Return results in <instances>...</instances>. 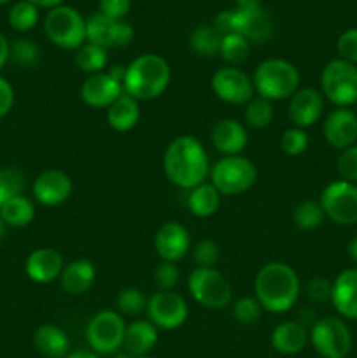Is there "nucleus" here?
<instances>
[{
    "label": "nucleus",
    "instance_id": "obj_46",
    "mask_svg": "<svg viewBox=\"0 0 357 358\" xmlns=\"http://www.w3.org/2000/svg\"><path fill=\"white\" fill-rule=\"evenodd\" d=\"M307 294L314 303H326L331 301L332 283L328 278H314L307 287Z\"/></svg>",
    "mask_w": 357,
    "mask_h": 358
},
{
    "label": "nucleus",
    "instance_id": "obj_10",
    "mask_svg": "<svg viewBox=\"0 0 357 358\" xmlns=\"http://www.w3.org/2000/svg\"><path fill=\"white\" fill-rule=\"evenodd\" d=\"M310 343L322 358H346L352 350V334L340 317H324L314 322Z\"/></svg>",
    "mask_w": 357,
    "mask_h": 358
},
{
    "label": "nucleus",
    "instance_id": "obj_24",
    "mask_svg": "<svg viewBox=\"0 0 357 358\" xmlns=\"http://www.w3.org/2000/svg\"><path fill=\"white\" fill-rule=\"evenodd\" d=\"M272 346L282 355H298L310 341V332L300 322H282L272 331Z\"/></svg>",
    "mask_w": 357,
    "mask_h": 358
},
{
    "label": "nucleus",
    "instance_id": "obj_28",
    "mask_svg": "<svg viewBox=\"0 0 357 358\" xmlns=\"http://www.w3.org/2000/svg\"><path fill=\"white\" fill-rule=\"evenodd\" d=\"M107 121L114 131L126 133L132 131L140 121V105L130 94L122 93L111 107L107 108Z\"/></svg>",
    "mask_w": 357,
    "mask_h": 358
},
{
    "label": "nucleus",
    "instance_id": "obj_3",
    "mask_svg": "<svg viewBox=\"0 0 357 358\" xmlns=\"http://www.w3.org/2000/svg\"><path fill=\"white\" fill-rule=\"evenodd\" d=\"M172 69L160 55H140L126 66L122 87L135 100H154L170 86Z\"/></svg>",
    "mask_w": 357,
    "mask_h": 358
},
{
    "label": "nucleus",
    "instance_id": "obj_34",
    "mask_svg": "<svg viewBox=\"0 0 357 358\" xmlns=\"http://www.w3.org/2000/svg\"><path fill=\"white\" fill-rule=\"evenodd\" d=\"M273 103L262 96H255L245 105V124L252 129H265L273 121Z\"/></svg>",
    "mask_w": 357,
    "mask_h": 358
},
{
    "label": "nucleus",
    "instance_id": "obj_36",
    "mask_svg": "<svg viewBox=\"0 0 357 358\" xmlns=\"http://www.w3.org/2000/svg\"><path fill=\"white\" fill-rule=\"evenodd\" d=\"M38 21V7L34 3L21 0L16 2L9 10V24L16 31H30Z\"/></svg>",
    "mask_w": 357,
    "mask_h": 358
},
{
    "label": "nucleus",
    "instance_id": "obj_48",
    "mask_svg": "<svg viewBox=\"0 0 357 358\" xmlns=\"http://www.w3.org/2000/svg\"><path fill=\"white\" fill-rule=\"evenodd\" d=\"M14 107V90L7 79L0 76V119L6 117Z\"/></svg>",
    "mask_w": 357,
    "mask_h": 358
},
{
    "label": "nucleus",
    "instance_id": "obj_6",
    "mask_svg": "<svg viewBox=\"0 0 357 358\" xmlns=\"http://www.w3.org/2000/svg\"><path fill=\"white\" fill-rule=\"evenodd\" d=\"M44 31L59 49L77 51L86 42V20L70 6L49 9L44 20Z\"/></svg>",
    "mask_w": 357,
    "mask_h": 358
},
{
    "label": "nucleus",
    "instance_id": "obj_56",
    "mask_svg": "<svg viewBox=\"0 0 357 358\" xmlns=\"http://www.w3.org/2000/svg\"><path fill=\"white\" fill-rule=\"evenodd\" d=\"M125 358H154V357H149V355H146V357H125Z\"/></svg>",
    "mask_w": 357,
    "mask_h": 358
},
{
    "label": "nucleus",
    "instance_id": "obj_47",
    "mask_svg": "<svg viewBox=\"0 0 357 358\" xmlns=\"http://www.w3.org/2000/svg\"><path fill=\"white\" fill-rule=\"evenodd\" d=\"M132 0H100V13L112 20H122L130 13Z\"/></svg>",
    "mask_w": 357,
    "mask_h": 358
},
{
    "label": "nucleus",
    "instance_id": "obj_8",
    "mask_svg": "<svg viewBox=\"0 0 357 358\" xmlns=\"http://www.w3.org/2000/svg\"><path fill=\"white\" fill-rule=\"evenodd\" d=\"M188 289L192 299L209 310H223L233 299V289L226 276L216 268H195L189 273Z\"/></svg>",
    "mask_w": 357,
    "mask_h": 358
},
{
    "label": "nucleus",
    "instance_id": "obj_54",
    "mask_svg": "<svg viewBox=\"0 0 357 358\" xmlns=\"http://www.w3.org/2000/svg\"><path fill=\"white\" fill-rule=\"evenodd\" d=\"M65 358H102L100 355H97L94 352H74V353H69Z\"/></svg>",
    "mask_w": 357,
    "mask_h": 358
},
{
    "label": "nucleus",
    "instance_id": "obj_27",
    "mask_svg": "<svg viewBox=\"0 0 357 358\" xmlns=\"http://www.w3.org/2000/svg\"><path fill=\"white\" fill-rule=\"evenodd\" d=\"M34 345L46 358H65L70 353V339L62 327L41 325L34 334Z\"/></svg>",
    "mask_w": 357,
    "mask_h": 358
},
{
    "label": "nucleus",
    "instance_id": "obj_9",
    "mask_svg": "<svg viewBox=\"0 0 357 358\" xmlns=\"http://www.w3.org/2000/svg\"><path fill=\"white\" fill-rule=\"evenodd\" d=\"M126 324L118 311L102 310L90 318L86 341L97 355H114L122 348Z\"/></svg>",
    "mask_w": 357,
    "mask_h": 358
},
{
    "label": "nucleus",
    "instance_id": "obj_31",
    "mask_svg": "<svg viewBox=\"0 0 357 358\" xmlns=\"http://www.w3.org/2000/svg\"><path fill=\"white\" fill-rule=\"evenodd\" d=\"M74 62L79 66L83 72L90 73H100L105 72V66L108 63V55L107 49L100 48L97 44H91V42H84L79 49L74 55Z\"/></svg>",
    "mask_w": 357,
    "mask_h": 358
},
{
    "label": "nucleus",
    "instance_id": "obj_29",
    "mask_svg": "<svg viewBox=\"0 0 357 358\" xmlns=\"http://www.w3.org/2000/svg\"><path fill=\"white\" fill-rule=\"evenodd\" d=\"M220 206V192L214 187L210 182L196 185L188 194V208L189 212L200 219H209L219 210Z\"/></svg>",
    "mask_w": 357,
    "mask_h": 358
},
{
    "label": "nucleus",
    "instance_id": "obj_2",
    "mask_svg": "<svg viewBox=\"0 0 357 358\" xmlns=\"http://www.w3.org/2000/svg\"><path fill=\"white\" fill-rule=\"evenodd\" d=\"M254 292L262 310L276 315L287 313L300 299V276L286 262H268L255 275Z\"/></svg>",
    "mask_w": 357,
    "mask_h": 358
},
{
    "label": "nucleus",
    "instance_id": "obj_25",
    "mask_svg": "<svg viewBox=\"0 0 357 358\" xmlns=\"http://www.w3.org/2000/svg\"><path fill=\"white\" fill-rule=\"evenodd\" d=\"M94 278H97V269L93 262L88 259H74L63 268L59 283L70 296H83L93 287Z\"/></svg>",
    "mask_w": 357,
    "mask_h": 358
},
{
    "label": "nucleus",
    "instance_id": "obj_43",
    "mask_svg": "<svg viewBox=\"0 0 357 358\" xmlns=\"http://www.w3.org/2000/svg\"><path fill=\"white\" fill-rule=\"evenodd\" d=\"M336 170H338L342 180L357 184V143L342 150L338 161H336Z\"/></svg>",
    "mask_w": 357,
    "mask_h": 358
},
{
    "label": "nucleus",
    "instance_id": "obj_5",
    "mask_svg": "<svg viewBox=\"0 0 357 358\" xmlns=\"http://www.w3.org/2000/svg\"><path fill=\"white\" fill-rule=\"evenodd\" d=\"M210 184L220 196H238L247 192L258 180L255 164L245 156H223L210 166Z\"/></svg>",
    "mask_w": 357,
    "mask_h": 358
},
{
    "label": "nucleus",
    "instance_id": "obj_37",
    "mask_svg": "<svg viewBox=\"0 0 357 358\" xmlns=\"http://www.w3.org/2000/svg\"><path fill=\"white\" fill-rule=\"evenodd\" d=\"M9 59H13L18 66L30 69L35 66L41 59V49L30 38H18L9 48Z\"/></svg>",
    "mask_w": 357,
    "mask_h": 358
},
{
    "label": "nucleus",
    "instance_id": "obj_11",
    "mask_svg": "<svg viewBox=\"0 0 357 358\" xmlns=\"http://www.w3.org/2000/svg\"><path fill=\"white\" fill-rule=\"evenodd\" d=\"M322 212L338 226L357 224V185L346 180H335L321 194Z\"/></svg>",
    "mask_w": 357,
    "mask_h": 358
},
{
    "label": "nucleus",
    "instance_id": "obj_23",
    "mask_svg": "<svg viewBox=\"0 0 357 358\" xmlns=\"http://www.w3.org/2000/svg\"><path fill=\"white\" fill-rule=\"evenodd\" d=\"M234 34H240L248 42H265L273 34V17L265 7L254 10H233Z\"/></svg>",
    "mask_w": 357,
    "mask_h": 358
},
{
    "label": "nucleus",
    "instance_id": "obj_26",
    "mask_svg": "<svg viewBox=\"0 0 357 358\" xmlns=\"http://www.w3.org/2000/svg\"><path fill=\"white\" fill-rule=\"evenodd\" d=\"M158 343V327L149 320H135L126 325L122 348L130 357H146Z\"/></svg>",
    "mask_w": 357,
    "mask_h": 358
},
{
    "label": "nucleus",
    "instance_id": "obj_44",
    "mask_svg": "<svg viewBox=\"0 0 357 358\" xmlns=\"http://www.w3.org/2000/svg\"><path fill=\"white\" fill-rule=\"evenodd\" d=\"M178 276H181V271L175 262L161 261V264H158L154 271V283L160 290H174L178 283Z\"/></svg>",
    "mask_w": 357,
    "mask_h": 358
},
{
    "label": "nucleus",
    "instance_id": "obj_17",
    "mask_svg": "<svg viewBox=\"0 0 357 358\" xmlns=\"http://www.w3.org/2000/svg\"><path fill=\"white\" fill-rule=\"evenodd\" d=\"M154 248H156L158 255L161 261L164 262H178L188 255L189 248H191V236L189 231L186 229L182 224L164 222L160 229L156 231L154 236Z\"/></svg>",
    "mask_w": 357,
    "mask_h": 358
},
{
    "label": "nucleus",
    "instance_id": "obj_13",
    "mask_svg": "<svg viewBox=\"0 0 357 358\" xmlns=\"http://www.w3.org/2000/svg\"><path fill=\"white\" fill-rule=\"evenodd\" d=\"M135 30L122 20H112L102 13L91 14L86 20V42L104 49L126 48L132 44Z\"/></svg>",
    "mask_w": 357,
    "mask_h": 358
},
{
    "label": "nucleus",
    "instance_id": "obj_55",
    "mask_svg": "<svg viewBox=\"0 0 357 358\" xmlns=\"http://www.w3.org/2000/svg\"><path fill=\"white\" fill-rule=\"evenodd\" d=\"M6 229H7V224L4 222L2 215H0V240H2V238H4V234H6Z\"/></svg>",
    "mask_w": 357,
    "mask_h": 358
},
{
    "label": "nucleus",
    "instance_id": "obj_41",
    "mask_svg": "<svg viewBox=\"0 0 357 358\" xmlns=\"http://www.w3.org/2000/svg\"><path fill=\"white\" fill-rule=\"evenodd\" d=\"M262 306L255 297H240L233 306V317L240 325H254L261 320Z\"/></svg>",
    "mask_w": 357,
    "mask_h": 358
},
{
    "label": "nucleus",
    "instance_id": "obj_51",
    "mask_svg": "<svg viewBox=\"0 0 357 358\" xmlns=\"http://www.w3.org/2000/svg\"><path fill=\"white\" fill-rule=\"evenodd\" d=\"M262 7V0H237V10H254Z\"/></svg>",
    "mask_w": 357,
    "mask_h": 358
},
{
    "label": "nucleus",
    "instance_id": "obj_40",
    "mask_svg": "<svg viewBox=\"0 0 357 358\" xmlns=\"http://www.w3.org/2000/svg\"><path fill=\"white\" fill-rule=\"evenodd\" d=\"M308 143H310V138H308V133L301 128H289L282 133L280 136V149H282L284 154L290 157L301 156L303 152H307Z\"/></svg>",
    "mask_w": 357,
    "mask_h": 358
},
{
    "label": "nucleus",
    "instance_id": "obj_32",
    "mask_svg": "<svg viewBox=\"0 0 357 358\" xmlns=\"http://www.w3.org/2000/svg\"><path fill=\"white\" fill-rule=\"evenodd\" d=\"M223 35L214 28V24H200L189 37V45L200 56H216L220 51Z\"/></svg>",
    "mask_w": 357,
    "mask_h": 358
},
{
    "label": "nucleus",
    "instance_id": "obj_49",
    "mask_svg": "<svg viewBox=\"0 0 357 358\" xmlns=\"http://www.w3.org/2000/svg\"><path fill=\"white\" fill-rule=\"evenodd\" d=\"M214 28L219 31L220 35H227V34H234V13L233 10H223L216 16L214 20Z\"/></svg>",
    "mask_w": 357,
    "mask_h": 358
},
{
    "label": "nucleus",
    "instance_id": "obj_18",
    "mask_svg": "<svg viewBox=\"0 0 357 358\" xmlns=\"http://www.w3.org/2000/svg\"><path fill=\"white\" fill-rule=\"evenodd\" d=\"M322 110H324V96L321 91L315 87H301L289 98L287 115L296 128L307 129L321 119Z\"/></svg>",
    "mask_w": 357,
    "mask_h": 358
},
{
    "label": "nucleus",
    "instance_id": "obj_38",
    "mask_svg": "<svg viewBox=\"0 0 357 358\" xmlns=\"http://www.w3.org/2000/svg\"><path fill=\"white\" fill-rule=\"evenodd\" d=\"M115 306H118L119 315H126V317H136L142 311H146L147 297L144 292L135 287H128L122 289L115 297Z\"/></svg>",
    "mask_w": 357,
    "mask_h": 358
},
{
    "label": "nucleus",
    "instance_id": "obj_20",
    "mask_svg": "<svg viewBox=\"0 0 357 358\" xmlns=\"http://www.w3.org/2000/svg\"><path fill=\"white\" fill-rule=\"evenodd\" d=\"M63 268H65L63 255L49 247L34 250L24 262V271H27L28 278L41 285H48L55 280H59Z\"/></svg>",
    "mask_w": 357,
    "mask_h": 358
},
{
    "label": "nucleus",
    "instance_id": "obj_45",
    "mask_svg": "<svg viewBox=\"0 0 357 358\" xmlns=\"http://www.w3.org/2000/svg\"><path fill=\"white\" fill-rule=\"evenodd\" d=\"M336 51L340 59L357 65V28H349L336 41Z\"/></svg>",
    "mask_w": 357,
    "mask_h": 358
},
{
    "label": "nucleus",
    "instance_id": "obj_52",
    "mask_svg": "<svg viewBox=\"0 0 357 358\" xmlns=\"http://www.w3.org/2000/svg\"><path fill=\"white\" fill-rule=\"evenodd\" d=\"M27 2L34 3L35 7H44V9H55V7L63 6L65 0H27Z\"/></svg>",
    "mask_w": 357,
    "mask_h": 358
},
{
    "label": "nucleus",
    "instance_id": "obj_30",
    "mask_svg": "<svg viewBox=\"0 0 357 358\" xmlns=\"http://www.w3.org/2000/svg\"><path fill=\"white\" fill-rule=\"evenodd\" d=\"M4 222L10 227H24L34 222L35 219V205L27 198L20 194L10 198L6 205L0 208Z\"/></svg>",
    "mask_w": 357,
    "mask_h": 358
},
{
    "label": "nucleus",
    "instance_id": "obj_15",
    "mask_svg": "<svg viewBox=\"0 0 357 358\" xmlns=\"http://www.w3.org/2000/svg\"><path fill=\"white\" fill-rule=\"evenodd\" d=\"M122 93V83L108 70L93 73L80 86V100L93 108H108Z\"/></svg>",
    "mask_w": 357,
    "mask_h": 358
},
{
    "label": "nucleus",
    "instance_id": "obj_42",
    "mask_svg": "<svg viewBox=\"0 0 357 358\" xmlns=\"http://www.w3.org/2000/svg\"><path fill=\"white\" fill-rule=\"evenodd\" d=\"M196 268H214L220 259V248L216 241L202 240L192 248Z\"/></svg>",
    "mask_w": 357,
    "mask_h": 358
},
{
    "label": "nucleus",
    "instance_id": "obj_58",
    "mask_svg": "<svg viewBox=\"0 0 357 358\" xmlns=\"http://www.w3.org/2000/svg\"><path fill=\"white\" fill-rule=\"evenodd\" d=\"M356 107H357V103H356Z\"/></svg>",
    "mask_w": 357,
    "mask_h": 358
},
{
    "label": "nucleus",
    "instance_id": "obj_33",
    "mask_svg": "<svg viewBox=\"0 0 357 358\" xmlns=\"http://www.w3.org/2000/svg\"><path fill=\"white\" fill-rule=\"evenodd\" d=\"M219 55L227 66H238L251 55V42L240 34H227L220 42Z\"/></svg>",
    "mask_w": 357,
    "mask_h": 358
},
{
    "label": "nucleus",
    "instance_id": "obj_57",
    "mask_svg": "<svg viewBox=\"0 0 357 358\" xmlns=\"http://www.w3.org/2000/svg\"><path fill=\"white\" fill-rule=\"evenodd\" d=\"M10 0H0V6H4V3H9Z\"/></svg>",
    "mask_w": 357,
    "mask_h": 358
},
{
    "label": "nucleus",
    "instance_id": "obj_35",
    "mask_svg": "<svg viewBox=\"0 0 357 358\" xmlns=\"http://www.w3.org/2000/svg\"><path fill=\"white\" fill-rule=\"evenodd\" d=\"M326 215L322 212L321 203L314 201V199H304L300 205L294 208L293 220L296 224L298 229L301 231H314L318 226H322Z\"/></svg>",
    "mask_w": 357,
    "mask_h": 358
},
{
    "label": "nucleus",
    "instance_id": "obj_22",
    "mask_svg": "<svg viewBox=\"0 0 357 358\" xmlns=\"http://www.w3.org/2000/svg\"><path fill=\"white\" fill-rule=\"evenodd\" d=\"M331 303L340 317L357 320V268H349L336 276Z\"/></svg>",
    "mask_w": 357,
    "mask_h": 358
},
{
    "label": "nucleus",
    "instance_id": "obj_4",
    "mask_svg": "<svg viewBox=\"0 0 357 358\" xmlns=\"http://www.w3.org/2000/svg\"><path fill=\"white\" fill-rule=\"evenodd\" d=\"M252 83L259 96L270 101L286 100L300 90V72L287 59L270 58L259 63Z\"/></svg>",
    "mask_w": 357,
    "mask_h": 358
},
{
    "label": "nucleus",
    "instance_id": "obj_16",
    "mask_svg": "<svg viewBox=\"0 0 357 358\" xmlns=\"http://www.w3.org/2000/svg\"><path fill=\"white\" fill-rule=\"evenodd\" d=\"M72 178L62 170H46L31 185L34 198L44 206L63 205L72 194Z\"/></svg>",
    "mask_w": 357,
    "mask_h": 358
},
{
    "label": "nucleus",
    "instance_id": "obj_21",
    "mask_svg": "<svg viewBox=\"0 0 357 358\" xmlns=\"http://www.w3.org/2000/svg\"><path fill=\"white\" fill-rule=\"evenodd\" d=\"M210 140L214 149L223 156H240L248 145L247 128L234 119H223L214 124Z\"/></svg>",
    "mask_w": 357,
    "mask_h": 358
},
{
    "label": "nucleus",
    "instance_id": "obj_14",
    "mask_svg": "<svg viewBox=\"0 0 357 358\" xmlns=\"http://www.w3.org/2000/svg\"><path fill=\"white\" fill-rule=\"evenodd\" d=\"M212 91L219 100L230 105H247L254 98V83L244 70L223 66L212 76Z\"/></svg>",
    "mask_w": 357,
    "mask_h": 358
},
{
    "label": "nucleus",
    "instance_id": "obj_12",
    "mask_svg": "<svg viewBox=\"0 0 357 358\" xmlns=\"http://www.w3.org/2000/svg\"><path fill=\"white\" fill-rule=\"evenodd\" d=\"M147 318L163 331H175L188 320L189 308L181 294L174 290H160L147 299Z\"/></svg>",
    "mask_w": 357,
    "mask_h": 358
},
{
    "label": "nucleus",
    "instance_id": "obj_39",
    "mask_svg": "<svg viewBox=\"0 0 357 358\" xmlns=\"http://www.w3.org/2000/svg\"><path fill=\"white\" fill-rule=\"evenodd\" d=\"M24 175L16 168H4L0 170V208L14 196L23 194L24 191Z\"/></svg>",
    "mask_w": 357,
    "mask_h": 358
},
{
    "label": "nucleus",
    "instance_id": "obj_1",
    "mask_svg": "<svg viewBox=\"0 0 357 358\" xmlns=\"http://www.w3.org/2000/svg\"><path fill=\"white\" fill-rule=\"evenodd\" d=\"M163 170L172 184L186 191L206 182L210 164L203 143L192 135L174 138L164 150Z\"/></svg>",
    "mask_w": 357,
    "mask_h": 358
},
{
    "label": "nucleus",
    "instance_id": "obj_19",
    "mask_svg": "<svg viewBox=\"0 0 357 358\" xmlns=\"http://www.w3.org/2000/svg\"><path fill=\"white\" fill-rule=\"evenodd\" d=\"M324 138L331 147L345 150L357 142V112L335 108L324 121Z\"/></svg>",
    "mask_w": 357,
    "mask_h": 358
},
{
    "label": "nucleus",
    "instance_id": "obj_7",
    "mask_svg": "<svg viewBox=\"0 0 357 358\" xmlns=\"http://www.w3.org/2000/svg\"><path fill=\"white\" fill-rule=\"evenodd\" d=\"M322 96L336 108H349L357 103V65L345 59H331L321 73Z\"/></svg>",
    "mask_w": 357,
    "mask_h": 358
},
{
    "label": "nucleus",
    "instance_id": "obj_50",
    "mask_svg": "<svg viewBox=\"0 0 357 358\" xmlns=\"http://www.w3.org/2000/svg\"><path fill=\"white\" fill-rule=\"evenodd\" d=\"M9 48H10V44L7 42L6 35L0 31V70H2L4 65L9 62Z\"/></svg>",
    "mask_w": 357,
    "mask_h": 358
},
{
    "label": "nucleus",
    "instance_id": "obj_53",
    "mask_svg": "<svg viewBox=\"0 0 357 358\" xmlns=\"http://www.w3.org/2000/svg\"><path fill=\"white\" fill-rule=\"evenodd\" d=\"M346 252H349V257L352 259V261L357 264V236L350 240L349 248H346Z\"/></svg>",
    "mask_w": 357,
    "mask_h": 358
}]
</instances>
